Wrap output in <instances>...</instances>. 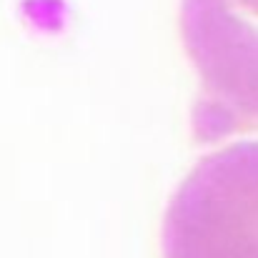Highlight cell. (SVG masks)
I'll return each mask as SVG.
<instances>
[{"label":"cell","instance_id":"obj_2","mask_svg":"<svg viewBox=\"0 0 258 258\" xmlns=\"http://www.w3.org/2000/svg\"><path fill=\"white\" fill-rule=\"evenodd\" d=\"M180 35L201 81L193 136L213 143L258 131V25L228 0H183Z\"/></svg>","mask_w":258,"mask_h":258},{"label":"cell","instance_id":"obj_3","mask_svg":"<svg viewBox=\"0 0 258 258\" xmlns=\"http://www.w3.org/2000/svg\"><path fill=\"white\" fill-rule=\"evenodd\" d=\"M238 13H251V15H258V0H228Z\"/></svg>","mask_w":258,"mask_h":258},{"label":"cell","instance_id":"obj_1","mask_svg":"<svg viewBox=\"0 0 258 258\" xmlns=\"http://www.w3.org/2000/svg\"><path fill=\"white\" fill-rule=\"evenodd\" d=\"M166 258H258V143L208 153L163 221Z\"/></svg>","mask_w":258,"mask_h":258}]
</instances>
